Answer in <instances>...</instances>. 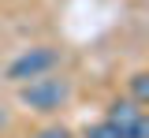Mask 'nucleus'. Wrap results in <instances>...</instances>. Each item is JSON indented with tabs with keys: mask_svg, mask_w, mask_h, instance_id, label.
Returning <instances> with one entry per match:
<instances>
[{
	"mask_svg": "<svg viewBox=\"0 0 149 138\" xmlns=\"http://www.w3.org/2000/svg\"><path fill=\"white\" fill-rule=\"evenodd\" d=\"M82 138H123V131H119L112 119H97L90 127H82Z\"/></svg>",
	"mask_w": 149,
	"mask_h": 138,
	"instance_id": "nucleus-5",
	"label": "nucleus"
},
{
	"mask_svg": "<svg viewBox=\"0 0 149 138\" xmlns=\"http://www.w3.org/2000/svg\"><path fill=\"white\" fill-rule=\"evenodd\" d=\"M60 67V49L56 45H30V49H22L8 67H4V82H19L26 79H37V75H45V71H56Z\"/></svg>",
	"mask_w": 149,
	"mask_h": 138,
	"instance_id": "nucleus-2",
	"label": "nucleus"
},
{
	"mask_svg": "<svg viewBox=\"0 0 149 138\" xmlns=\"http://www.w3.org/2000/svg\"><path fill=\"white\" fill-rule=\"evenodd\" d=\"M30 138H74V131L67 127V123H60V119H52V123H45V127H37V131H30Z\"/></svg>",
	"mask_w": 149,
	"mask_h": 138,
	"instance_id": "nucleus-6",
	"label": "nucleus"
},
{
	"mask_svg": "<svg viewBox=\"0 0 149 138\" xmlns=\"http://www.w3.org/2000/svg\"><path fill=\"white\" fill-rule=\"evenodd\" d=\"M15 97L19 105L26 108V112H34V116H60L74 97V82L67 75H60V71H45V75H37V79H26L15 86Z\"/></svg>",
	"mask_w": 149,
	"mask_h": 138,
	"instance_id": "nucleus-1",
	"label": "nucleus"
},
{
	"mask_svg": "<svg viewBox=\"0 0 149 138\" xmlns=\"http://www.w3.org/2000/svg\"><path fill=\"white\" fill-rule=\"evenodd\" d=\"M8 127H11V112H8V108H4V105H0V135H4V131H8Z\"/></svg>",
	"mask_w": 149,
	"mask_h": 138,
	"instance_id": "nucleus-7",
	"label": "nucleus"
},
{
	"mask_svg": "<svg viewBox=\"0 0 149 138\" xmlns=\"http://www.w3.org/2000/svg\"><path fill=\"white\" fill-rule=\"evenodd\" d=\"M127 97L138 105H149V71H134L127 79Z\"/></svg>",
	"mask_w": 149,
	"mask_h": 138,
	"instance_id": "nucleus-4",
	"label": "nucleus"
},
{
	"mask_svg": "<svg viewBox=\"0 0 149 138\" xmlns=\"http://www.w3.org/2000/svg\"><path fill=\"white\" fill-rule=\"evenodd\" d=\"M146 116V105H138V101H130L127 93L123 97H112L108 108H104V119H112L116 127H127V123H134V119Z\"/></svg>",
	"mask_w": 149,
	"mask_h": 138,
	"instance_id": "nucleus-3",
	"label": "nucleus"
}]
</instances>
